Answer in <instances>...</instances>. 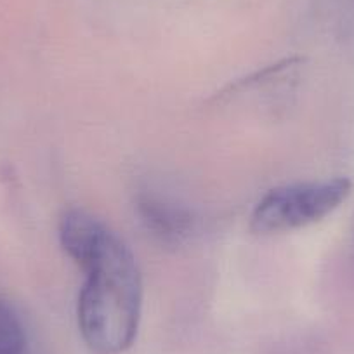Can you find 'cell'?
<instances>
[{"mask_svg":"<svg viewBox=\"0 0 354 354\" xmlns=\"http://www.w3.org/2000/svg\"><path fill=\"white\" fill-rule=\"evenodd\" d=\"M85 271L78 295V328L96 354H122L134 344L141 322L142 281L127 245L106 227L77 262Z\"/></svg>","mask_w":354,"mask_h":354,"instance_id":"6da1fadb","label":"cell"},{"mask_svg":"<svg viewBox=\"0 0 354 354\" xmlns=\"http://www.w3.org/2000/svg\"><path fill=\"white\" fill-rule=\"evenodd\" d=\"M347 179L280 186L262 196L252 212V230L262 234L309 226L332 214L349 196Z\"/></svg>","mask_w":354,"mask_h":354,"instance_id":"7a4b0ae2","label":"cell"},{"mask_svg":"<svg viewBox=\"0 0 354 354\" xmlns=\"http://www.w3.org/2000/svg\"><path fill=\"white\" fill-rule=\"evenodd\" d=\"M142 221L162 240H179L189 227V216L183 209L170 205L160 198H146L141 205Z\"/></svg>","mask_w":354,"mask_h":354,"instance_id":"3957f363","label":"cell"},{"mask_svg":"<svg viewBox=\"0 0 354 354\" xmlns=\"http://www.w3.org/2000/svg\"><path fill=\"white\" fill-rule=\"evenodd\" d=\"M0 354H26L25 328L4 299H0Z\"/></svg>","mask_w":354,"mask_h":354,"instance_id":"277c9868","label":"cell"}]
</instances>
